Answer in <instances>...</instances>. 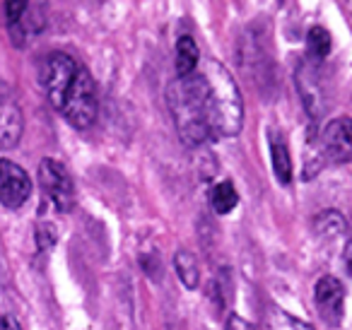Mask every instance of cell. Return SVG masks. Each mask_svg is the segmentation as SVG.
<instances>
[{"instance_id":"cell-1","label":"cell","mask_w":352,"mask_h":330,"mask_svg":"<svg viewBox=\"0 0 352 330\" xmlns=\"http://www.w3.org/2000/svg\"><path fill=\"white\" fill-rule=\"evenodd\" d=\"M210 138H236L244 126V99L232 73L215 58L198 63Z\"/></svg>"},{"instance_id":"cell-2","label":"cell","mask_w":352,"mask_h":330,"mask_svg":"<svg viewBox=\"0 0 352 330\" xmlns=\"http://www.w3.org/2000/svg\"><path fill=\"white\" fill-rule=\"evenodd\" d=\"M166 107L176 123V133L186 147H201L210 140V128L203 102V82L198 70L188 78H176L166 87Z\"/></svg>"},{"instance_id":"cell-3","label":"cell","mask_w":352,"mask_h":330,"mask_svg":"<svg viewBox=\"0 0 352 330\" xmlns=\"http://www.w3.org/2000/svg\"><path fill=\"white\" fill-rule=\"evenodd\" d=\"M97 111H99V102H97V87H94V80L89 75L87 68L80 65L78 75H75L73 85L68 89V97H65L60 113L63 118L70 123L73 128H89L97 121Z\"/></svg>"},{"instance_id":"cell-4","label":"cell","mask_w":352,"mask_h":330,"mask_svg":"<svg viewBox=\"0 0 352 330\" xmlns=\"http://www.w3.org/2000/svg\"><path fill=\"white\" fill-rule=\"evenodd\" d=\"M78 68L80 65L75 63V58H70L63 51L46 56L44 65H41V85H44L46 97H49L51 107L56 111H60V107H63L70 85H73L75 75H78Z\"/></svg>"},{"instance_id":"cell-5","label":"cell","mask_w":352,"mask_h":330,"mask_svg":"<svg viewBox=\"0 0 352 330\" xmlns=\"http://www.w3.org/2000/svg\"><path fill=\"white\" fill-rule=\"evenodd\" d=\"M294 85H297L299 99H302L304 111L309 113L311 121L326 113V87H323V75H321V60H302L294 73Z\"/></svg>"},{"instance_id":"cell-6","label":"cell","mask_w":352,"mask_h":330,"mask_svg":"<svg viewBox=\"0 0 352 330\" xmlns=\"http://www.w3.org/2000/svg\"><path fill=\"white\" fill-rule=\"evenodd\" d=\"M39 184L44 195L51 200L58 212H70L75 208V184L70 179L68 169H65L60 162L51 160H41L39 164Z\"/></svg>"},{"instance_id":"cell-7","label":"cell","mask_w":352,"mask_h":330,"mask_svg":"<svg viewBox=\"0 0 352 330\" xmlns=\"http://www.w3.org/2000/svg\"><path fill=\"white\" fill-rule=\"evenodd\" d=\"M25 116L15 89L0 80V150H12L22 140Z\"/></svg>"},{"instance_id":"cell-8","label":"cell","mask_w":352,"mask_h":330,"mask_svg":"<svg viewBox=\"0 0 352 330\" xmlns=\"http://www.w3.org/2000/svg\"><path fill=\"white\" fill-rule=\"evenodd\" d=\"M321 152L326 157V164H347L352 162V118L340 116L331 121L318 135Z\"/></svg>"},{"instance_id":"cell-9","label":"cell","mask_w":352,"mask_h":330,"mask_svg":"<svg viewBox=\"0 0 352 330\" xmlns=\"http://www.w3.org/2000/svg\"><path fill=\"white\" fill-rule=\"evenodd\" d=\"M314 304L323 320L331 328H338L345 316V287L338 277L323 275L314 287Z\"/></svg>"},{"instance_id":"cell-10","label":"cell","mask_w":352,"mask_h":330,"mask_svg":"<svg viewBox=\"0 0 352 330\" xmlns=\"http://www.w3.org/2000/svg\"><path fill=\"white\" fill-rule=\"evenodd\" d=\"M32 179L20 164L12 160H0V203L17 210L30 200Z\"/></svg>"},{"instance_id":"cell-11","label":"cell","mask_w":352,"mask_h":330,"mask_svg":"<svg viewBox=\"0 0 352 330\" xmlns=\"http://www.w3.org/2000/svg\"><path fill=\"white\" fill-rule=\"evenodd\" d=\"M270 162H273V174L283 186H287L294 176L292 157H289L287 142L283 135H278L275 131H270Z\"/></svg>"},{"instance_id":"cell-12","label":"cell","mask_w":352,"mask_h":330,"mask_svg":"<svg viewBox=\"0 0 352 330\" xmlns=\"http://www.w3.org/2000/svg\"><path fill=\"white\" fill-rule=\"evenodd\" d=\"M314 232L326 243L340 241L347 234V219L342 217L338 210H323V212H318L316 219H314Z\"/></svg>"},{"instance_id":"cell-13","label":"cell","mask_w":352,"mask_h":330,"mask_svg":"<svg viewBox=\"0 0 352 330\" xmlns=\"http://www.w3.org/2000/svg\"><path fill=\"white\" fill-rule=\"evenodd\" d=\"M198 63H201V51H198L193 36H179V41H176V75L188 78L198 70Z\"/></svg>"},{"instance_id":"cell-14","label":"cell","mask_w":352,"mask_h":330,"mask_svg":"<svg viewBox=\"0 0 352 330\" xmlns=\"http://www.w3.org/2000/svg\"><path fill=\"white\" fill-rule=\"evenodd\" d=\"M174 270L186 289L193 292L201 287V265H198V258L191 251L182 248V251L174 253Z\"/></svg>"},{"instance_id":"cell-15","label":"cell","mask_w":352,"mask_h":330,"mask_svg":"<svg viewBox=\"0 0 352 330\" xmlns=\"http://www.w3.org/2000/svg\"><path fill=\"white\" fill-rule=\"evenodd\" d=\"M239 203V193H236L232 181H217L210 190V205L217 214H230Z\"/></svg>"},{"instance_id":"cell-16","label":"cell","mask_w":352,"mask_h":330,"mask_svg":"<svg viewBox=\"0 0 352 330\" xmlns=\"http://www.w3.org/2000/svg\"><path fill=\"white\" fill-rule=\"evenodd\" d=\"M263 330H314L307 320L297 318V316L287 314L283 309H270L263 318Z\"/></svg>"},{"instance_id":"cell-17","label":"cell","mask_w":352,"mask_h":330,"mask_svg":"<svg viewBox=\"0 0 352 330\" xmlns=\"http://www.w3.org/2000/svg\"><path fill=\"white\" fill-rule=\"evenodd\" d=\"M326 166V157L321 152V142H318V135H309L307 150H304V169H302V179L311 181L314 176L321 174V169Z\"/></svg>"},{"instance_id":"cell-18","label":"cell","mask_w":352,"mask_h":330,"mask_svg":"<svg viewBox=\"0 0 352 330\" xmlns=\"http://www.w3.org/2000/svg\"><path fill=\"white\" fill-rule=\"evenodd\" d=\"M333 49V39L328 34V30L323 27H311L307 32V51H309V58L314 60H323Z\"/></svg>"},{"instance_id":"cell-19","label":"cell","mask_w":352,"mask_h":330,"mask_svg":"<svg viewBox=\"0 0 352 330\" xmlns=\"http://www.w3.org/2000/svg\"><path fill=\"white\" fill-rule=\"evenodd\" d=\"M34 239H36V246H39V251H49V248H54L56 241H58V234H56L54 224L39 222V224H36Z\"/></svg>"},{"instance_id":"cell-20","label":"cell","mask_w":352,"mask_h":330,"mask_svg":"<svg viewBox=\"0 0 352 330\" xmlns=\"http://www.w3.org/2000/svg\"><path fill=\"white\" fill-rule=\"evenodd\" d=\"M27 12H30V0H6V20L10 30L20 25Z\"/></svg>"},{"instance_id":"cell-21","label":"cell","mask_w":352,"mask_h":330,"mask_svg":"<svg viewBox=\"0 0 352 330\" xmlns=\"http://www.w3.org/2000/svg\"><path fill=\"white\" fill-rule=\"evenodd\" d=\"M225 330H256V328L249 323V320L244 318V316H239V314H232L230 318H227Z\"/></svg>"},{"instance_id":"cell-22","label":"cell","mask_w":352,"mask_h":330,"mask_svg":"<svg viewBox=\"0 0 352 330\" xmlns=\"http://www.w3.org/2000/svg\"><path fill=\"white\" fill-rule=\"evenodd\" d=\"M342 265H345V272L352 282V236L345 241V248H342Z\"/></svg>"},{"instance_id":"cell-23","label":"cell","mask_w":352,"mask_h":330,"mask_svg":"<svg viewBox=\"0 0 352 330\" xmlns=\"http://www.w3.org/2000/svg\"><path fill=\"white\" fill-rule=\"evenodd\" d=\"M0 330H22V328H20V323L12 318V316H6V318H3V325H0Z\"/></svg>"}]
</instances>
